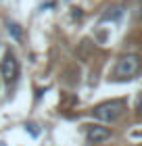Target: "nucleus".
Wrapping results in <instances>:
<instances>
[{
	"mask_svg": "<svg viewBox=\"0 0 142 146\" xmlns=\"http://www.w3.org/2000/svg\"><path fill=\"white\" fill-rule=\"evenodd\" d=\"M138 67H140V61H138V56H134V54H127V56H121V58H119L117 67H115V73H117L119 77H132L134 73L138 71Z\"/></svg>",
	"mask_w": 142,
	"mask_h": 146,
	"instance_id": "nucleus-3",
	"label": "nucleus"
},
{
	"mask_svg": "<svg viewBox=\"0 0 142 146\" xmlns=\"http://www.w3.org/2000/svg\"><path fill=\"white\" fill-rule=\"evenodd\" d=\"M140 19H142V13H140Z\"/></svg>",
	"mask_w": 142,
	"mask_h": 146,
	"instance_id": "nucleus-7",
	"label": "nucleus"
},
{
	"mask_svg": "<svg viewBox=\"0 0 142 146\" xmlns=\"http://www.w3.org/2000/svg\"><path fill=\"white\" fill-rule=\"evenodd\" d=\"M123 113V100H109V102H103L94 109V117L100 119V121H115V119L121 117Z\"/></svg>",
	"mask_w": 142,
	"mask_h": 146,
	"instance_id": "nucleus-1",
	"label": "nucleus"
},
{
	"mask_svg": "<svg viewBox=\"0 0 142 146\" xmlns=\"http://www.w3.org/2000/svg\"><path fill=\"white\" fill-rule=\"evenodd\" d=\"M136 111H138L140 115H142V96H140V100H138V107H136Z\"/></svg>",
	"mask_w": 142,
	"mask_h": 146,
	"instance_id": "nucleus-6",
	"label": "nucleus"
},
{
	"mask_svg": "<svg viewBox=\"0 0 142 146\" xmlns=\"http://www.w3.org/2000/svg\"><path fill=\"white\" fill-rule=\"evenodd\" d=\"M6 27H9V34H11L13 38H15V40L21 38V27H19L17 23H11V21H9V25H6Z\"/></svg>",
	"mask_w": 142,
	"mask_h": 146,
	"instance_id": "nucleus-5",
	"label": "nucleus"
},
{
	"mask_svg": "<svg viewBox=\"0 0 142 146\" xmlns=\"http://www.w3.org/2000/svg\"><path fill=\"white\" fill-rule=\"evenodd\" d=\"M111 138V129L105 127V125H92V127H88V140L94 142V144H100L105 140H109Z\"/></svg>",
	"mask_w": 142,
	"mask_h": 146,
	"instance_id": "nucleus-4",
	"label": "nucleus"
},
{
	"mask_svg": "<svg viewBox=\"0 0 142 146\" xmlns=\"http://www.w3.org/2000/svg\"><path fill=\"white\" fill-rule=\"evenodd\" d=\"M0 75H2V79L6 84H13L17 79L19 75V63H17V58L13 52H6L4 58H2V63H0Z\"/></svg>",
	"mask_w": 142,
	"mask_h": 146,
	"instance_id": "nucleus-2",
	"label": "nucleus"
}]
</instances>
